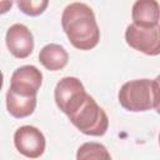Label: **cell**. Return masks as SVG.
<instances>
[{"label": "cell", "mask_w": 160, "mask_h": 160, "mask_svg": "<svg viewBox=\"0 0 160 160\" xmlns=\"http://www.w3.org/2000/svg\"><path fill=\"white\" fill-rule=\"evenodd\" d=\"M126 44L149 56L160 54V28H140L130 24L125 30Z\"/></svg>", "instance_id": "cell-5"}, {"label": "cell", "mask_w": 160, "mask_h": 160, "mask_svg": "<svg viewBox=\"0 0 160 160\" xmlns=\"http://www.w3.org/2000/svg\"><path fill=\"white\" fill-rule=\"evenodd\" d=\"M68 118L78 130L90 136H102L109 128L106 112L90 95H88L80 108Z\"/></svg>", "instance_id": "cell-3"}, {"label": "cell", "mask_w": 160, "mask_h": 160, "mask_svg": "<svg viewBox=\"0 0 160 160\" xmlns=\"http://www.w3.org/2000/svg\"><path fill=\"white\" fill-rule=\"evenodd\" d=\"M76 160H111L110 152L100 142H84L76 151Z\"/></svg>", "instance_id": "cell-12"}, {"label": "cell", "mask_w": 160, "mask_h": 160, "mask_svg": "<svg viewBox=\"0 0 160 160\" xmlns=\"http://www.w3.org/2000/svg\"><path fill=\"white\" fill-rule=\"evenodd\" d=\"M42 82L41 71L34 65H24L18 68L10 80V88L14 94L24 98L36 96Z\"/></svg>", "instance_id": "cell-6"}, {"label": "cell", "mask_w": 160, "mask_h": 160, "mask_svg": "<svg viewBox=\"0 0 160 160\" xmlns=\"http://www.w3.org/2000/svg\"><path fill=\"white\" fill-rule=\"evenodd\" d=\"M14 144L20 154L29 159L40 158L46 146L44 134L35 126L24 125L20 126L14 134Z\"/></svg>", "instance_id": "cell-7"}, {"label": "cell", "mask_w": 160, "mask_h": 160, "mask_svg": "<svg viewBox=\"0 0 160 160\" xmlns=\"http://www.w3.org/2000/svg\"><path fill=\"white\" fill-rule=\"evenodd\" d=\"M61 25L71 45L79 50H91L100 41L95 14L84 2L69 4L62 11Z\"/></svg>", "instance_id": "cell-1"}, {"label": "cell", "mask_w": 160, "mask_h": 160, "mask_svg": "<svg viewBox=\"0 0 160 160\" xmlns=\"http://www.w3.org/2000/svg\"><path fill=\"white\" fill-rule=\"evenodd\" d=\"M2 84H4V75H2V72H1V70H0V90H1V88H2Z\"/></svg>", "instance_id": "cell-15"}, {"label": "cell", "mask_w": 160, "mask_h": 160, "mask_svg": "<svg viewBox=\"0 0 160 160\" xmlns=\"http://www.w3.org/2000/svg\"><path fill=\"white\" fill-rule=\"evenodd\" d=\"M5 41L9 51L18 59L28 58L34 50V36L22 24L11 25L6 31Z\"/></svg>", "instance_id": "cell-8"}, {"label": "cell", "mask_w": 160, "mask_h": 160, "mask_svg": "<svg viewBox=\"0 0 160 160\" xmlns=\"http://www.w3.org/2000/svg\"><path fill=\"white\" fill-rule=\"evenodd\" d=\"M132 24L140 28L159 26V2L155 0L135 1L131 10Z\"/></svg>", "instance_id": "cell-9"}, {"label": "cell", "mask_w": 160, "mask_h": 160, "mask_svg": "<svg viewBox=\"0 0 160 160\" xmlns=\"http://www.w3.org/2000/svg\"><path fill=\"white\" fill-rule=\"evenodd\" d=\"M36 108V96L24 98L14 94L11 90L6 92V109L9 114L16 119H22L34 112Z\"/></svg>", "instance_id": "cell-11"}, {"label": "cell", "mask_w": 160, "mask_h": 160, "mask_svg": "<svg viewBox=\"0 0 160 160\" xmlns=\"http://www.w3.org/2000/svg\"><path fill=\"white\" fill-rule=\"evenodd\" d=\"M119 102L132 112L158 110L159 79H136L125 82L119 90Z\"/></svg>", "instance_id": "cell-2"}, {"label": "cell", "mask_w": 160, "mask_h": 160, "mask_svg": "<svg viewBox=\"0 0 160 160\" xmlns=\"http://www.w3.org/2000/svg\"><path fill=\"white\" fill-rule=\"evenodd\" d=\"M69 54L59 44H48L39 52V61L50 71H58L66 66Z\"/></svg>", "instance_id": "cell-10"}, {"label": "cell", "mask_w": 160, "mask_h": 160, "mask_svg": "<svg viewBox=\"0 0 160 160\" xmlns=\"http://www.w3.org/2000/svg\"><path fill=\"white\" fill-rule=\"evenodd\" d=\"M82 82L75 76L62 78L55 86L54 98L58 108L68 116L76 111L88 98Z\"/></svg>", "instance_id": "cell-4"}, {"label": "cell", "mask_w": 160, "mask_h": 160, "mask_svg": "<svg viewBox=\"0 0 160 160\" xmlns=\"http://www.w3.org/2000/svg\"><path fill=\"white\" fill-rule=\"evenodd\" d=\"M18 8L29 16H38L45 11L49 5L48 0H19Z\"/></svg>", "instance_id": "cell-13"}, {"label": "cell", "mask_w": 160, "mask_h": 160, "mask_svg": "<svg viewBox=\"0 0 160 160\" xmlns=\"http://www.w3.org/2000/svg\"><path fill=\"white\" fill-rule=\"evenodd\" d=\"M12 1L10 0H2V1H0V15L1 14H5V12H8L10 9H11V6H12Z\"/></svg>", "instance_id": "cell-14"}]
</instances>
